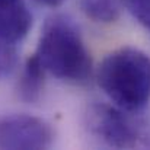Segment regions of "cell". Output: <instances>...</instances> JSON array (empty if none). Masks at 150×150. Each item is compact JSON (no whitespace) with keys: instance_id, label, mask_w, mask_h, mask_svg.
<instances>
[{"instance_id":"obj_1","label":"cell","mask_w":150,"mask_h":150,"mask_svg":"<svg viewBox=\"0 0 150 150\" xmlns=\"http://www.w3.org/2000/svg\"><path fill=\"white\" fill-rule=\"evenodd\" d=\"M96 80L120 109L139 112L150 102V55L133 47L111 51L100 61Z\"/></svg>"},{"instance_id":"obj_2","label":"cell","mask_w":150,"mask_h":150,"mask_svg":"<svg viewBox=\"0 0 150 150\" xmlns=\"http://www.w3.org/2000/svg\"><path fill=\"white\" fill-rule=\"evenodd\" d=\"M35 54L45 71L57 79L83 83L91 77V52L77 25L66 15H55L45 22Z\"/></svg>"},{"instance_id":"obj_3","label":"cell","mask_w":150,"mask_h":150,"mask_svg":"<svg viewBox=\"0 0 150 150\" xmlns=\"http://www.w3.org/2000/svg\"><path fill=\"white\" fill-rule=\"evenodd\" d=\"M86 125L98 140L115 149H133L140 139L139 128L122 109L106 103H92L88 108Z\"/></svg>"},{"instance_id":"obj_4","label":"cell","mask_w":150,"mask_h":150,"mask_svg":"<svg viewBox=\"0 0 150 150\" xmlns=\"http://www.w3.org/2000/svg\"><path fill=\"white\" fill-rule=\"evenodd\" d=\"M54 142V130L45 120L29 114L0 117V149H48Z\"/></svg>"},{"instance_id":"obj_5","label":"cell","mask_w":150,"mask_h":150,"mask_svg":"<svg viewBox=\"0 0 150 150\" xmlns=\"http://www.w3.org/2000/svg\"><path fill=\"white\" fill-rule=\"evenodd\" d=\"M32 28V15L25 0H0V40L18 44Z\"/></svg>"},{"instance_id":"obj_6","label":"cell","mask_w":150,"mask_h":150,"mask_svg":"<svg viewBox=\"0 0 150 150\" xmlns=\"http://www.w3.org/2000/svg\"><path fill=\"white\" fill-rule=\"evenodd\" d=\"M45 69L42 67L41 61L38 60L37 54H32L23 69L22 74L18 82V96L19 99L28 103H35L40 100L42 91H44V83H45Z\"/></svg>"},{"instance_id":"obj_7","label":"cell","mask_w":150,"mask_h":150,"mask_svg":"<svg viewBox=\"0 0 150 150\" xmlns=\"http://www.w3.org/2000/svg\"><path fill=\"white\" fill-rule=\"evenodd\" d=\"M82 12L92 21L111 23L120 18V0H80Z\"/></svg>"},{"instance_id":"obj_8","label":"cell","mask_w":150,"mask_h":150,"mask_svg":"<svg viewBox=\"0 0 150 150\" xmlns=\"http://www.w3.org/2000/svg\"><path fill=\"white\" fill-rule=\"evenodd\" d=\"M18 64L16 44H10L0 40V80L10 76Z\"/></svg>"},{"instance_id":"obj_9","label":"cell","mask_w":150,"mask_h":150,"mask_svg":"<svg viewBox=\"0 0 150 150\" xmlns=\"http://www.w3.org/2000/svg\"><path fill=\"white\" fill-rule=\"evenodd\" d=\"M127 10L150 31V0H122Z\"/></svg>"},{"instance_id":"obj_10","label":"cell","mask_w":150,"mask_h":150,"mask_svg":"<svg viewBox=\"0 0 150 150\" xmlns=\"http://www.w3.org/2000/svg\"><path fill=\"white\" fill-rule=\"evenodd\" d=\"M35 1H38L40 4L48 6V7H57V6H61L66 0H35Z\"/></svg>"}]
</instances>
